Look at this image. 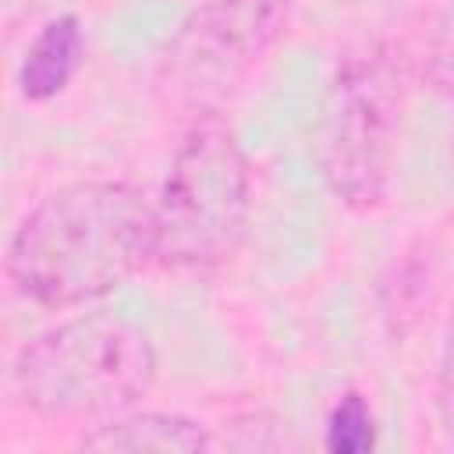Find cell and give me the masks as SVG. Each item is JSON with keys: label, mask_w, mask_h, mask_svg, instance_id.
<instances>
[{"label": "cell", "mask_w": 454, "mask_h": 454, "mask_svg": "<svg viewBox=\"0 0 454 454\" xmlns=\"http://www.w3.org/2000/svg\"><path fill=\"white\" fill-rule=\"evenodd\" d=\"M156 259V206L128 181H71L43 195L7 241L11 287L43 309L110 294Z\"/></svg>", "instance_id": "6da1fadb"}, {"label": "cell", "mask_w": 454, "mask_h": 454, "mask_svg": "<svg viewBox=\"0 0 454 454\" xmlns=\"http://www.w3.org/2000/svg\"><path fill=\"white\" fill-rule=\"evenodd\" d=\"M156 380L153 340L124 316L85 312L35 333L11 365L21 404L50 422L110 419Z\"/></svg>", "instance_id": "7a4b0ae2"}, {"label": "cell", "mask_w": 454, "mask_h": 454, "mask_svg": "<svg viewBox=\"0 0 454 454\" xmlns=\"http://www.w3.org/2000/svg\"><path fill=\"white\" fill-rule=\"evenodd\" d=\"M153 206L163 266L216 270L238 252L252 213V170L238 135L220 117L209 114L188 128Z\"/></svg>", "instance_id": "3957f363"}, {"label": "cell", "mask_w": 454, "mask_h": 454, "mask_svg": "<svg viewBox=\"0 0 454 454\" xmlns=\"http://www.w3.org/2000/svg\"><path fill=\"white\" fill-rule=\"evenodd\" d=\"M401 138V82L387 57H351L337 71L323 174L330 192L355 213H372L390 195Z\"/></svg>", "instance_id": "277c9868"}, {"label": "cell", "mask_w": 454, "mask_h": 454, "mask_svg": "<svg viewBox=\"0 0 454 454\" xmlns=\"http://www.w3.org/2000/svg\"><path fill=\"white\" fill-rule=\"evenodd\" d=\"M291 0H206L163 53V82L188 103L220 99L284 32Z\"/></svg>", "instance_id": "5b68a950"}, {"label": "cell", "mask_w": 454, "mask_h": 454, "mask_svg": "<svg viewBox=\"0 0 454 454\" xmlns=\"http://www.w3.org/2000/svg\"><path fill=\"white\" fill-rule=\"evenodd\" d=\"M78 447L99 454H202L213 447V436L188 415L128 408L89 429Z\"/></svg>", "instance_id": "8992f818"}, {"label": "cell", "mask_w": 454, "mask_h": 454, "mask_svg": "<svg viewBox=\"0 0 454 454\" xmlns=\"http://www.w3.org/2000/svg\"><path fill=\"white\" fill-rule=\"evenodd\" d=\"M82 57H85L82 21L74 14L50 18L32 35V43L21 53V64H18V92L28 103H50V99H57L71 85V78L78 74Z\"/></svg>", "instance_id": "52a82bcc"}, {"label": "cell", "mask_w": 454, "mask_h": 454, "mask_svg": "<svg viewBox=\"0 0 454 454\" xmlns=\"http://www.w3.org/2000/svg\"><path fill=\"white\" fill-rule=\"evenodd\" d=\"M376 415L358 390H344L323 426V447L330 454H369L376 447Z\"/></svg>", "instance_id": "ba28073f"}, {"label": "cell", "mask_w": 454, "mask_h": 454, "mask_svg": "<svg viewBox=\"0 0 454 454\" xmlns=\"http://www.w3.org/2000/svg\"><path fill=\"white\" fill-rule=\"evenodd\" d=\"M436 415L443 433L454 440V319L443 333L440 348V369H436Z\"/></svg>", "instance_id": "9c48e42d"}]
</instances>
